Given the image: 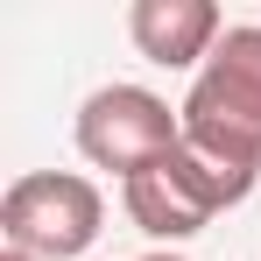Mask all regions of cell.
<instances>
[{"mask_svg": "<svg viewBox=\"0 0 261 261\" xmlns=\"http://www.w3.org/2000/svg\"><path fill=\"white\" fill-rule=\"evenodd\" d=\"M254 176L261 170H233V163H219L205 148L176 141L163 163H148L141 176L120 184V198H127V219L148 240H191V233H205L212 212L240 205V198L254 191Z\"/></svg>", "mask_w": 261, "mask_h": 261, "instance_id": "obj_2", "label": "cell"}, {"mask_svg": "<svg viewBox=\"0 0 261 261\" xmlns=\"http://www.w3.org/2000/svg\"><path fill=\"white\" fill-rule=\"evenodd\" d=\"M99 226H106V198L78 170H29L0 198V240L21 247V254H36V261L85 254L99 240Z\"/></svg>", "mask_w": 261, "mask_h": 261, "instance_id": "obj_3", "label": "cell"}, {"mask_svg": "<svg viewBox=\"0 0 261 261\" xmlns=\"http://www.w3.org/2000/svg\"><path fill=\"white\" fill-rule=\"evenodd\" d=\"M176 141H184V113H170V99H155L148 85H99L78 106V155L92 170H113L120 184L163 163Z\"/></svg>", "mask_w": 261, "mask_h": 261, "instance_id": "obj_4", "label": "cell"}, {"mask_svg": "<svg viewBox=\"0 0 261 261\" xmlns=\"http://www.w3.org/2000/svg\"><path fill=\"white\" fill-rule=\"evenodd\" d=\"M141 261H184V254H141Z\"/></svg>", "mask_w": 261, "mask_h": 261, "instance_id": "obj_7", "label": "cell"}, {"mask_svg": "<svg viewBox=\"0 0 261 261\" xmlns=\"http://www.w3.org/2000/svg\"><path fill=\"white\" fill-rule=\"evenodd\" d=\"M0 261H36V254H21V247H0Z\"/></svg>", "mask_w": 261, "mask_h": 261, "instance_id": "obj_6", "label": "cell"}, {"mask_svg": "<svg viewBox=\"0 0 261 261\" xmlns=\"http://www.w3.org/2000/svg\"><path fill=\"white\" fill-rule=\"evenodd\" d=\"M127 36L163 71H191V64L205 71V57L219 49L226 21H219L212 0H134L127 7Z\"/></svg>", "mask_w": 261, "mask_h": 261, "instance_id": "obj_5", "label": "cell"}, {"mask_svg": "<svg viewBox=\"0 0 261 261\" xmlns=\"http://www.w3.org/2000/svg\"><path fill=\"white\" fill-rule=\"evenodd\" d=\"M184 141L233 170H261V21L226 29L184 92Z\"/></svg>", "mask_w": 261, "mask_h": 261, "instance_id": "obj_1", "label": "cell"}]
</instances>
